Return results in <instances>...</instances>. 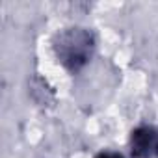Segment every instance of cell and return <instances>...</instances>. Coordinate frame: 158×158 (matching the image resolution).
Returning <instances> with one entry per match:
<instances>
[{
    "label": "cell",
    "instance_id": "6da1fadb",
    "mask_svg": "<svg viewBox=\"0 0 158 158\" xmlns=\"http://www.w3.org/2000/svg\"><path fill=\"white\" fill-rule=\"evenodd\" d=\"M52 52L56 60L69 71L78 73L82 71L93 58L97 39L89 28L84 26H67L58 30L52 35Z\"/></svg>",
    "mask_w": 158,
    "mask_h": 158
},
{
    "label": "cell",
    "instance_id": "7a4b0ae2",
    "mask_svg": "<svg viewBox=\"0 0 158 158\" xmlns=\"http://www.w3.org/2000/svg\"><path fill=\"white\" fill-rule=\"evenodd\" d=\"M128 151L132 158H158V128L139 125L130 132Z\"/></svg>",
    "mask_w": 158,
    "mask_h": 158
},
{
    "label": "cell",
    "instance_id": "3957f363",
    "mask_svg": "<svg viewBox=\"0 0 158 158\" xmlns=\"http://www.w3.org/2000/svg\"><path fill=\"white\" fill-rule=\"evenodd\" d=\"M93 158H127V156L121 154V152H117V151H101Z\"/></svg>",
    "mask_w": 158,
    "mask_h": 158
}]
</instances>
